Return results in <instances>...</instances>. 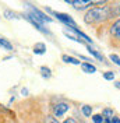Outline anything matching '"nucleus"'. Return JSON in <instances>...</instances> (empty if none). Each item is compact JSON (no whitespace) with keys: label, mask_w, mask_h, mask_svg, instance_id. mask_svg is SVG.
Here are the masks:
<instances>
[{"label":"nucleus","mask_w":120,"mask_h":123,"mask_svg":"<svg viewBox=\"0 0 120 123\" xmlns=\"http://www.w3.org/2000/svg\"><path fill=\"white\" fill-rule=\"evenodd\" d=\"M110 17V8L108 7H96L90 10L85 14V23L87 24H95V23H101L106 18Z\"/></svg>","instance_id":"f257e3e1"},{"label":"nucleus","mask_w":120,"mask_h":123,"mask_svg":"<svg viewBox=\"0 0 120 123\" xmlns=\"http://www.w3.org/2000/svg\"><path fill=\"white\" fill-rule=\"evenodd\" d=\"M108 0H71L74 8L77 10H83V8H87L90 6H98V4H103Z\"/></svg>","instance_id":"f03ea898"},{"label":"nucleus","mask_w":120,"mask_h":123,"mask_svg":"<svg viewBox=\"0 0 120 123\" xmlns=\"http://www.w3.org/2000/svg\"><path fill=\"white\" fill-rule=\"evenodd\" d=\"M28 8H30V13H28V14H30L32 18H35L36 21H39V23L45 24V23H50V21H52V18H50V17H48L45 13H42L41 10L32 7V6H30V4H28Z\"/></svg>","instance_id":"7ed1b4c3"},{"label":"nucleus","mask_w":120,"mask_h":123,"mask_svg":"<svg viewBox=\"0 0 120 123\" xmlns=\"http://www.w3.org/2000/svg\"><path fill=\"white\" fill-rule=\"evenodd\" d=\"M48 11H49V13H52L54 17H57V20L63 21V23L66 24V25H68L70 28H75V27H77V25H75V21L70 17V15L63 14V13H56V11H52V10H49V8H48Z\"/></svg>","instance_id":"20e7f679"},{"label":"nucleus","mask_w":120,"mask_h":123,"mask_svg":"<svg viewBox=\"0 0 120 123\" xmlns=\"http://www.w3.org/2000/svg\"><path fill=\"white\" fill-rule=\"evenodd\" d=\"M68 108H70V105L66 104V102H59V104H56V105L53 106V116H54V117H61V116L68 111Z\"/></svg>","instance_id":"39448f33"},{"label":"nucleus","mask_w":120,"mask_h":123,"mask_svg":"<svg viewBox=\"0 0 120 123\" xmlns=\"http://www.w3.org/2000/svg\"><path fill=\"white\" fill-rule=\"evenodd\" d=\"M25 17H27V20H28V21H30L32 25H34V27H36L39 31H42V32H45V34H49V31L46 30L45 27H43V23H39V21H36V20H35V18H32L30 14H27Z\"/></svg>","instance_id":"423d86ee"},{"label":"nucleus","mask_w":120,"mask_h":123,"mask_svg":"<svg viewBox=\"0 0 120 123\" xmlns=\"http://www.w3.org/2000/svg\"><path fill=\"white\" fill-rule=\"evenodd\" d=\"M110 32H112V35L114 37V38L120 41V20H117V21H116V23L112 25Z\"/></svg>","instance_id":"0eeeda50"},{"label":"nucleus","mask_w":120,"mask_h":123,"mask_svg":"<svg viewBox=\"0 0 120 123\" xmlns=\"http://www.w3.org/2000/svg\"><path fill=\"white\" fill-rule=\"evenodd\" d=\"M81 67H83L84 73H88V74H92V73H95V71H96V67H95L94 64H91V63H83V64H81Z\"/></svg>","instance_id":"6e6552de"},{"label":"nucleus","mask_w":120,"mask_h":123,"mask_svg":"<svg viewBox=\"0 0 120 123\" xmlns=\"http://www.w3.org/2000/svg\"><path fill=\"white\" fill-rule=\"evenodd\" d=\"M46 50V45L45 43H42V42H39V43H35L34 46V53L35 55H43Z\"/></svg>","instance_id":"1a4fd4ad"},{"label":"nucleus","mask_w":120,"mask_h":123,"mask_svg":"<svg viewBox=\"0 0 120 123\" xmlns=\"http://www.w3.org/2000/svg\"><path fill=\"white\" fill-rule=\"evenodd\" d=\"M61 59H63V62L70 63V64H80V60H78V59L71 57V56H68V55H63V56H61Z\"/></svg>","instance_id":"9d476101"},{"label":"nucleus","mask_w":120,"mask_h":123,"mask_svg":"<svg viewBox=\"0 0 120 123\" xmlns=\"http://www.w3.org/2000/svg\"><path fill=\"white\" fill-rule=\"evenodd\" d=\"M0 46L4 48V49H7V50H11L13 49V45L8 42L7 39H3V38H0Z\"/></svg>","instance_id":"9b49d317"},{"label":"nucleus","mask_w":120,"mask_h":123,"mask_svg":"<svg viewBox=\"0 0 120 123\" xmlns=\"http://www.w3.org/2000/svg\"><path fill=\"white\" fill-rule=\"evenodd\" d=\"M41 71H42V77H45V78H49V77L52 76V71L49 67H46V66H42L41 67Z\"/></svg>","instance_id":"f8f14e48"},{"label":"nucleus","mask_w":120,"mask_h":123,"mask_svg":"<svg viewBox=\"0 0 120 123\" xmlns=\"http://www.w3.org/2000/svg\"><path fill=\"white\" fill-rule=\"evenodd\" d=\"M103 78L108 80V81H113L114 80V73L113 71H106L105 74H103Z\"/></svg>","instance_id":"ddd939ff"},{"label":"nucleus","mask_w":120,"mask_h":123,"mask_svg":"<svg viewBox=\"0 0 120 123\" xmlns=\"http://www.w3.org/2000/svg\"><path fill=\"white\" fill-rule=\"evenodd\" d=\"M83 113L87 116V117L91 116V113H92V108L88 106V105H84V106H83Z\"/></svg>","instance_id":"4468645a"},{"label":"nucleus","mask_w":120,"mask_h":123,"mask_svg":"<svg viewBox=\"0 0 120 123\" xmlns=\"http://www.w3.org/2000/svg\"><path fill=\"white\" fill-rule=\"evenodd\" d=\"M4 17H6V18H8V20H11V18H17V14H15L14 11L6 10V11H4Z\"/></svg>","instance_id":"2eb2a0df"},{"label":"nucleus","mask_w":120,"mask_h":123,"mask_svg":"<svg viewBox=\"0 0 120 123\" xmlns=\"http://www.w3.org/2000/svg\"><path fill=\"white\" fill-rule=\"evenodd\" d=\"M88 52H90L91 55H94V56H95L96 59H99V60H102V62H103V56H102V55H99V53L96 52V50H94V49H91V48H88Z\"/></svg>","instance_id":"dca6fc26"},{"label":"nucleus","mask_w":120,"mask_h":123,"mask_svg":"<svg viewBox=\"0 0 120 123\" xmlns=\"http://www.w3.org/2000/svg\"><path fill=\"white\" fill-rule=\"evenodd\" d=\"M103 119H105V117H103L102 115H94V116H92L94 123H102V122H103Z\"/></svg>","instance_id":"f3484780"},{"label":"nucleus","mask_w":120,"mask_h":123,"mask_svg":"<svg viewBox=\"0 0 120 123\" xmlns=\"http://www.w3.org/2000/svg\"><path fill=\"white\" fill-rule=\"evenodd\" d=\"M110 60L114 63V64H117V66H120V57L117 56V55H114V53H112L110 55Z\"/></svg>","instance_id":"a211bd4d"},{"label":"nucleus","mask_w":120,"mask_h":123,"mask_svg":"<svg viewBox=\"0 0 120 123\" xmlns=\"http://www.w3.org/2000/svg\"><path fill=\"white\" fill-rule=\"evenodd\" d=\"M102 116H103V117H108V119H110V117L113 116V111H110V109H105L103 113H102Z\"/></svg>","instance_id":"6ab92c4d"},{"label":"nucleus","mask_w":120,"mask_h":123,"mask_svg":"<svg viewBox=\"0 0 120 123\" xmlns=\"http://www.w3.org/2000/svg\"><path fill=\"white\" fill-rule=\"evenodd\" d=\"M45 123H59V122H57V119L54 116H46Z\"/></svg>","instance_id":"aec40b11"},{"label":"nucleus","mask_w":120,"mask_h":123,"mask_svg":"<svg viewBox=\"0 0 120 123\" xmlns=\"http://www.w3.org/2000/svg\"><path fill=\"white\" fill-rule=\"evenodd\" d=\"M110 123H120V119L116 117V116H112V117H110Z\"/></svg>","instance_id":"412c9836"},{"label":"nucleus","mask_w":120,"mask_h":123,"mask_svg":"<svg viewBox=\"0 0 120 123\" xmlns=\"http://www.w3.org/2000/svg\"><path fill=\"white\" fill-rule=\"evenodd\" d=\"M63 123H77V122H75L74 119H71V117H68L67 120H64V122H63Z\"/></svg>","instance_id":"4be33fe9"},{"label":"nucleus","mask_w":120,"mask_h":123,"mask_svg":"<svg viewBox=\"0 0 120 123\" xmlns=\"http://www.w3.org/2000/svg\"><path fill=\"white\" fill-rule=\"evenodd\" d=\"M102 123H110V119H108V117H105V119H103V122Z\"/></svg>","instance_id":"5701e85b"},{"label":"nucleus","mask_w":120,"mask_h":123,"mask_svg":"<svg viewBox=\"0 0 120 123\" xmlns=\"http://www.w3.org/2000/svg\"><path fill=\"white\" fill-rule=\"evenodd\" d=\"M114 14H120V7L117 8V10H116V11H114Z\"/></svg>","instance_id":"b1692460"},{"label":"nucleus","mask_w":120,"mask_h":123,"mask_svg":"<svg viewBox=\"0 0 120 123\" xmlns=\"http://www.w3.org/2000/svg\"><path fill=\"white\" fill-rule=\"evenodd\" d=\"M116 87H117V88H120V83H116Z\"/></svg>","instance_id":"393cba45"},{"label":"nucleus","mask_w":120,"mask_h":123,"mask_svg":"<svg viewBox=\"0 0 120 123\" xmlns=\"http://www.w3.org/2000/svg\"><path fill=\"white\" fill-rule=\"evenodd\" d=\"M64 1H66V3H71V0H64Z\"/></svg>","instance_id":"a878e982"}]
</instances>
